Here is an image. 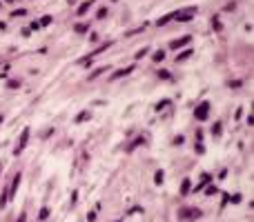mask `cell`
Returning a JSON list of instances; mask_svg holds the SVG:
<instances>
[{
	"instance_id": "obj_1",
	"label": "cell",
	"mask_w": 254,
	"mask_h": 222,
	"mask_svg": "<svg viewBox=\"0 0 254 222\" xmlns=\"http://www.w3.org/2000/svg\"><path fill=\"white\" fill-rule=\"evenodd\" d=\"M178 216L185 220H196V218H201V209H181Z\"/></svg>"
},
{
	"instance_id": "obj_2",
	"label": "cell",
	"mask_w": 254,
	"mask_h": 222,
	"mask_svg": "<svg viewBox=\"0 0 254 222\" xmlns=\"http://www.w3.org/2000/svg\"><path fill=\"white\" fill-rule=\"evenodd\" d=\"M207 111H210V102H201V105L196 107V111H194L196 120H205V118H207Z\"/></svg>"
},
{
	"instance_id": "obj_3",
	"label": "cell",
	"mask_w": 254,
	"mask_h": 222,
	"mask_svg": "<svg viewBox=\"0 0 254 222\" xmlns=\"http://www.w3.org/2000/svg\"><path fill=\"white\" fill-rule=\"evenodd\" d=\"M189 42H192V36H183V38H178V40H172L169 47H172V49H181V47L189 45Z\"/></svg>"
},
{
	"instance_id": "obj_4",
	"label": "cell",
	"mask_w": 254,
	"mask_h": 222,
	"mask_svg": "<svg viewBox=\"0 0 254 222\" xmlns=\"http://www.w3.org/2000/svg\"><path fill=\"white\" fill-rule=\"evenodd\" d=\"M27 140H29V129H25V131H22V136H20V142H18V147H16V156H18V153L22 151V149H25L27 147Z\"/></svg>"
},
{
	"instance_id": "obj_5",
	"label": "cell",
	"mask_w": 254,
	"mask_h": 222,
	"mask_svg": "<svg viewBox=\"0 0 254 222\" xmlns=\"http://www.w3.org/2000/svg\"><path fill=\"white\" fill-rule=\"evenodd\" d=\"M134 71V67H127V69H118L116 73L112 76V80H116V78H123V76H127V73H132Z\"/></svg>"
},
{
	"instance_id": "obj_6",
	"label": "cell",
	"mask_w": 254,
	"mask_h": 222,
	"mask_svg": "<svg viewBox=\"0 0 254 222\" xmlns=\"http://www.w3.org/2000/svg\"><path fill=\"white\" fill-rule=\"evenodd\" d=\"M207 184H210V176H203V182H198L196 187H194V193H196V191H201V189H203V187H207Z\"/></svg>"
},
{
	"instance_id": "obj_7",
	"label": "cell",
	"mask_w": 254,
	"mask_h": 222,
	"mask_svg": "<svg viewBox=\"0 0 254 222\" xmlns=\"http://www.w3.org/2000/svg\"><path fill=\"white\" fill-rule=\"evenodd\" d=\"M18 184H20V173H16V178H14V184H11V196H14L16 191H18Z\"/></svg>"
},
{
	"instance_id": "obj_8",
	"label": "cell",
	"mask_w": 254,
	"mask_h": 222,
	"mask_svg": "<svg viewBox=\"0 0 254 222\" xmlns=\"http://www.w3.org/2000/svg\"><path fill=\"white\" fill-rule=\"evenodd\" d=\"M152 60H154V62H163V60H165V51H163V49H158L156 53H154V58H152Z\"/></svg>"
},
{
	"instance_id": "obj_9",
	"label": "cell",
	"mask_w": 254,
	"mask_h": 222,
	"mask_svg": "<svg viewBox=\"0 0 254 222\" xmlns=\"http://www.w3.org/2000/svg\"><path fill=\"white\" fill-rule=\"evenodd\" d=\"M89 5H92L89 0H87V2H83V5L78 7V16H85V14H87V9H89Z\"/></svg>"
},
{
	"instance_id": "obj_10",
	"label": "cell",
	"mask_w": 254,
	"mask_h": 222,
	"mask_svg": "<svg viewBox=\"0 0 254 222\" xmlns=\"http://www.w3.org/2000/svg\"><path fill=\"white\" fill-rule=\"evenodd\" d=\"M172 18H174V14H167V16H163V18H158V22H156V25H167V22L172 20Z\"/></svg>"
},
{
	"instance_id": "obj_11",
	"label": "cell",
	"mask_w": 254,
	"mask_h": 222,
	"mask_svg": "<svg viewBox=\"0 0 254 222\" xmlns=\"http://www.w3.org/2000/svg\"><path fill=\"white\" fill-rule=\"evenodd\" d=\"M189 191V180H183V184H181V196H187Z\"/></svg>"
},
{
	"instance_id": "obj_12",
	"label": "cell",
	"mask_w": 254,
	"mask_h": 222,
	"mask_svg": "<svg viewBox=\"0 0 254 222\" xmlns=\"http://www.w3.org/2000/svg\"><path fill=\"white\" fill-rule=\"evenodd\" d=\"M163 178H165V173H163V171L154 173V182H156V184H163Z\"/></svg>"
},
{
	"instance_id": "obj_13",
	"label": "cell",
	"mask_w": 254,
	"mask_h": 222,
	"mask_svg": "<svg viewBox=\"0 0 254 222\" xmlns=\"http://www.w3.org/2000/svg\"><path fill=\"white\" fill-rule=\"evenodd\" d=\"M105 71H107V67H100V69H96V71L92 73V76H89V80H94V78H98L100 73H105Z\"/></svg>"
},
{
	"instance_id": "obj_14",
	"label": "cell",
	"mask_w": 254,
	"mask_h": 222,
	"mask_svg": "<svg viewBox=\"0 0 254 222\" xmlns=\"http://www.w3.org/2000/svg\"><path fill=\"white\" fill-rule=\"evenodd\" d=\"M87 118H89V111H83V113L76 116V122H83V120H87Z\"/></svg>"
},
{
	"instance_id": "obj_15",
	"label": "cell",
	"mask_w": 254,
	"mask_h": 222,
	"mask_svg": "<svg viewBox=\"0 0 254 222\" xmlns=\"http://www.w3.org/2000/svg\"><path fill=\"white\" fill-rule=\"evenodd\" d=\"M189 56H192V51H183V53H178V58H176V60H187V58H189Z\"/></svg>"
},
{
	"instance_id": "obj_16",
	"label": "cell",
	"mask_w": 254,
	"mask_h": 222,
	"mask_svg": "<svg viewBox=\"0 0 254 222\" xmlns=\"http://www.w3.org/2000/svg\"><path fill=\"white\" fill-rule=\"evenodd\" d=\"M38 218H40V220H47V218H49V209H40Z\"/></svg>"
},
{
	"instance_id": "obj_17",
	"label": "cell",
	"mask_w": 254,
	"mask_h": 222,
	"mask_svg": "<svg viewBox=\"0 0 254 222\" xmlns=\"http://www.w3.org/2000/svg\"><path fill=\"white\" fill-rule=\"evenodd\" d=\"M87 29H89V25H87V22H85V25H76V31H78V33H85Z\"/></svg>"
},
{
	"instance_id": "obj_18",
	"label": "cell",
	"mask_w": 254,
	"mask_h": 222,
	"mask_svg": "<svg viewBox=\"0 0 254 222\" xmlns=\"http://www.w3.org/2000/svg\"><path fill=\"white\" fill-rule=\"evenodd\" d=\"M214 136H221V122H214V129H212Z\"/></svg>"
},
{
	"instance_id": "obj_19",
	"label": "cell",
	"mask_w": 254,
	"mask_h": 222,
	"mask_svg": "<svg viewBox=\"0 0 254 222\" xmlns=\"http://www.w3.org/2000/svg\"><path fill=\"white\" fill-rule=\"evenodd\" d=\"M49 22H51V16H45V18H40V25H42V27H47Z\"/></svg>"
},
{
	"instance_id": "obj_20",
	"label": "cell",
	"mask_w": 254,
	"mask_h": 222,
	"mask_svg": "<svg viewBox=\"0 0 254 222\" xmlns=\"http://www.w3.org/2000/svg\"><path fill=\"white\" fill-rule=\"evenodd\" d=\"M7 87H9V89H16V87H20V82H18V80H9Z\"/></svg>"
},
{
	"instance_id": "obj_21",
	"label": "cell",
	"mask_w": 254,
	"mask_h": 222,
	"mask_svg": "<svg viewBox=\"0 0 254 222\" xmlns=\"http://www.w3.org/2000/svg\"><path fill=\"white\" fill-rule=\"evenodd\" d=\"M145 53H147V47H143V49H141V51H138V53H136V60H141V58H143V56H145Z\"/></svg>"
},
{
	"instance_id": "obj_22",
	"label": "cell",
	"mask_w": 254,
	"mask_h": 222,
	"mask_svg": "<svg viewBox=\"0 0 254 222\" xmlns=\"http://www.w3.org/2000/svg\"><path fill=\"white\" fill-rule=\"evenodd\" d=\"M158 78H163V80H167V78H169V71H158Z\"/></svg>"
},
{
	"instance_id": "obj_23",
	"label": "cell",
	"mask_w": 254,
	"mask_h": 222,
	"mask_svg": "<svg viewBox=\"0 0 254 222\" xmlns=\"http://www.w3.org/2000/svg\"><path fill=\"white\" fill-rule=\"evenodd\" d=\"M167 105H169V102H167V100H163V102H158V105H156V109H158V111H161V109H165V107H167Z\"/></svg>"
},
{
	"instance_id": "obj_24",
	"label": "cell",
	"mask_w": 254,
	"mask_h": 222,
	"mask_svg": "<svg viewBox=\"0 0 254 222\" xmlns=\"http://www.w3.org/2000/svg\"><path fill=\"white\" fill-rule=\"evenodd\" d=\"M105 16H107V9H105V7H100V9H98V18H105Z\"/></svg>"
},
{
	"instance_id": "obj_25",
	"label": "cell",
	"mask_w": 254,
	"mask_h": 222,
	"mask_svg": "<svg viewBox=\"0 0 254 222\" xmlns=\"http://www.w3.org/2000/svg\"><path fill=\"white\" fill-rule=\"evenodd\" d=\"M27 11L25 9H16V11H11V16H25Z\"/></svg>"
},
{
	"instance_id": "obj_26",
	"label": "cell",
	"mask_w": 254,
	"mask_h": 222,
	"mask_svg": "<svg viewBox=\"0 0 254 222\" xmlns=\"http://www.w3.org/2000/svg\"><path fill=\"white\" fill-rule=\"evenodd\" d=\"M7 2H14V0H7Z\"/></svg>"
},
{
	"instance_id": "obj_27",
	"label": "cell",
	"mask_w": 254,
	"mask_h": 222,
	"mask_svg": "<svg viewBox=\"0 0 254 222\" xmlns=\"http://www.w3.org/2000/svg\"><path fill=\"white\" fill-rule=\"evenodd\" d=\"M116 222H121V220H116Z\"/></svg>"
}]
</instances>
